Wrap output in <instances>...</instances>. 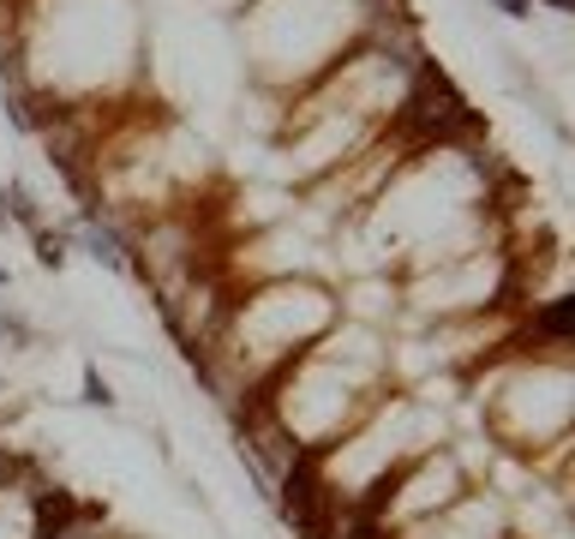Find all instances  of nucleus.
Wrapping results in <instances>:
<instances>
[{"label": "nucleus", "instance_id": "1", "mask_svg": "<svg viewBox=\"0 0 575 539\" xmlns=\"http://www.w3.org/2000/svg\"><path fill=\"white\" fill-rule=\"evenodd\" d=\"M79 246L91 252L96 264H108V270H126V252H120V240H114L108 228H96V222H91V228H79Z\"/></svg>", "mask_w": 575, "mask_h": 539}, {"label": "nucleus", "instance_id": "2", "mask_svg": "<svg viewBox=\"0 0 575 539\" xmlns=\"http://www.w3.org/2000/svg\"><path fill=\"white\" fill-rule=\"evenodd\" d=\"M533 330H545V336L570 342V330H575V300H570V294H557V300L545 306L540 318H533Z\"/></svg>", "mask_w": 575, "mask_h": 539}, {"label": "nucleus", "instance_id": "3", "mask_svg": "<svg viewBox=\"0 0 575 539\" xmlns=\"http://www.w3.org/2000/svg\"><path fill=\"white\" fill-rule=\"evenodd\" d=\"M72 252V234H55V228H36V264L43 270H60Z\"/></svg>", "mask_w": 575, "mask_h": 539}, {"label": "nucleus", "instance_id": "4", "mask_svg": "<svg viewBox=\"0 0 575 539\" xmlns=\"http://www.w3.org/2000/svg\"><path fill=\"white\" fill-rule=\"evenodd\" d=\"M84 402H96V408H114L108 383H96V371H84Z\"/></svg>", "mask_w": 575, "mask_h": 539}, {"label": "nucleus", "instance_id": "5", "mask_svg": "<svg viewBox=\"0 0 575 539\" xmlns=\"http://www.w3.org/2000/svg\"><path fill=\"white\" fill-rule=\"evenodd\" d=\"M492 7L504 12V19H528V12H533V0H492Z\"/></svg>", "mask_w": 575, "mask_h": 539}, {"label": "nucleus", "instance_id": "6", "mask_svg": "<svg viewBox=\"0 0 575 539\" xmlns=\"http://www.w3.org/2000/svg\"><path fill=\"white\" fill-rule=\"evenodd\" d=\"M342 539H383V534H378V521H372V516H360V521H354V528L342 534Z\"/></svg>", "mask_w": 575, "mask_h": 539}, {"label": "nucleus", "instance_id": "7", "mask_svg": "<svg viewBox=\"0 0 575 539\" xmlns=\"http://www.w3.org/2000/svg\"><path fill=\"white\" fill-rule=\"evenodd\" d=\"M552 7H557V12H570V0H552Z\"/></svg>", "mask_w": 575, "mask_h": 539}, {"label": "nucleus", "instance_id": "8", "mask_svg": "<svg viewBox=\"0 0 575 539\" xmlns=\"http://www.w3.org/2000/svg\"><path fill=\"white\" fill-rule=\"evenodd\" d=\"M0 288H7V270H0Z\"/></svg>", "mask_w": 575, "mask_h": 539}]
</instances>
